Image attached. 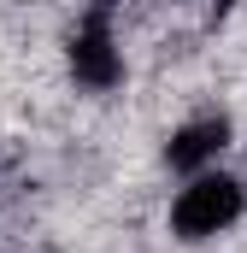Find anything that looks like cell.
Returning <instances> with one entry per match:
<instances>
[{"label":"cell","instance_id":"obj_1","mask_svg":"<svg viewBox=\"0 0 247 253\" xmlns=\"http://www.w3.org/2000/svg\"><path fill=\"white\" fill-rule=\"evenodd\" d=\"M247 212V189L242 177H230L224 165H212V171H194L183 177V189L171 194V236L177 242H218V236H230L236 224H242Z\"/></svg>","mask_w":247,"mask_h":253},{"label":"cell","instance_id":"obj_2","mask_svg":"<svg viewBox=\"0 0 247 253\" xmlns=\"http://www.w3.org/2000/svg\"><path fill=\"white\" fill-rule=\"evenodd\" d=\"M71 77L94 94L118 88L124 83V47H118V30H112V12L106 6H88L71 30Z\"/></svg>","mask_w":247,"mask_h":253},{"label":"cell","instance_id":"obj_3","mask_svg":"<svg viewBox=\"0 0 247 253\" xmlns=\"http://www.w3.org/2000/svg\"><path fill=\"white\" fill-rule=\"evenodd\" d=\"M230 118L224 112H200V118H188L165 135V165L177 171V177H194V171H212L218 159H224V147H230Z\"/></svg>","mask_w":247,"mask_h":253},{"label":"cell","instance_id":"obj_4","mask_svg":"<svg viewBox=\"0 0 247 253\" xmlns=\"http://www.w3.org/2000/svg\"><path fill=\"white\" fill-rule=\"evenodd\" d=\"M212 6H218V12H230V6H236V0H212Z\"/></svg>","mask_w":247,"mask_h":253}]
</instances>
